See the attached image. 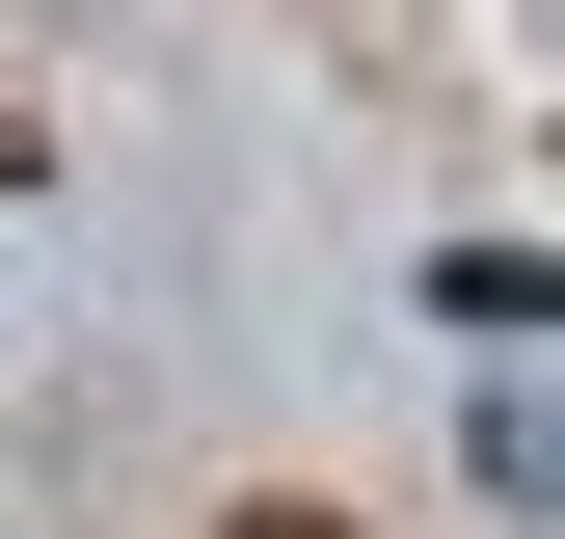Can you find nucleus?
I'll return each instance as SVG.
<instances>
[{
	"mask_svg": "<svg viewBox=\"0 0 565 539\" xmlns=\"http://www.w3.org/2000/svg\"><path fill=\"white\" fill-rule=\"evenodd\" d=\"M216 539H350V512H297V486H269V512H216Z\"/></svg>",
	"mask_w": 565,
	"mask_h": 539,
	"instance_id": "obj_1",
	"label": "nucleus"
}]
</instances>
